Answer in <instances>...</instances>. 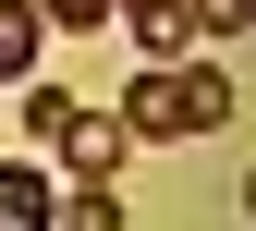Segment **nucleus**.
Segmentation results:
<instances>
[{
  "label": "nucleus",
  "instance_id": "10",
  "mask_svg": "<svg viewBox=\"0 0 256 231\" xmlns=\"http://www.w3.org/2000/svg\"><path fill=\"white\" fill-rule=\"evenodd\" d=\"M244 207H256V171H244Z\"/></svg>",
  "mask_w": 256,
  "mask_h": 231
},
{
  "label": "nucleus",
  "instance_id": "8",
  "mask_svg": "<svg viewBox=\"0 0 256 231\" xmlns=\"http://www.w3.org/2000/svg\"><path fill=\"white\" fill-rule=\"evenodd\" d=\"M61 122H74V97H61V85H24V158H37Z\"/></svg>",
  "mask_w": 256,
  "mask_h": 231
},
{
  "label": "nucleus",
  "instance_id": "2",
  "mask_svg": "<svg viewBox=\"0 0 256 231\" xmlns=\"http://www.w3.org/2000/svg\"><path fill=\"white\" fill-rule=\"evenodd\" d=\"M49 158H61V171H74V183H110L122 158H134V134H122L110 110H74V122H61V134H49Z\"/></svg>",
  "mask_w": 256,
  "mask_h": 231
},
{
  "label": "nucleus",
  "instance_id": "3",
  "mask_svg": "<svg viewBox=\"0 0 256 231\" xmlns=\"http://www.w3.org/2000/svg\"><path fill=\"white\" fill-rule=\"evenodd\" d=\"M49 207H61V183L37 158H0V231H49Z\"/></svg>",
  "mask_w": 256,
  "mask_h": 231
},
{
  "label": "nucleus",
  "instance_id": "9",
  "mask_svg": "<svg viewBox=\"0 0 256 231\" xmlns=\"http://www.w3.org/2000/svg\"><path fill=\"white\" fill-rule=\"evenodd\" d=\"M122 0H37V24H61V37H86V24H110Z\"/></svg>",
  "mask_w": 256,
  "mask_h": 231
},
{
  "label": "nucleus",
  "instance_id": "1",
  "mask_svg": "<svg viewBox=\"0 0 256 231\" xmlns=\"http://www.w3.org/2000/svg\"><path fill=\"white\" fill-rule=\"evenodd\" d=\"M122 134L134 146H171V134H208V122H232V61H146L134 97H122Z\"/></svg>",
  "mask_w": 256,
  "mask_h": 231
},
{
  "label": "nucleus",
  "instance_id": "7",
  "mask_svg": "<svg viewBox=\"0 0 256 231\" xmlns=\"http://www.w3.org/2000/svg\"><path fill=\"white\" fill-rule=\"evenodd\" d=\"M183 24H196V37H220V49H232L244 24H256V0H183Z\"/></svg>",
  "mask_w": 256,
  "mask_h": 231
},
{
  "label": "nucleus",
  "instance_id": "5",
  "mask_svg": "<svg viewBox=\"0 0 256 231\" xmlns=\"http://www.w3.org/2000/svg\"><path fill=\"white\" fill-rule=\"evenodd\" d=\"M122 12H134V49H146V61H183V37H196L183 0H122Z\"/></svg>",
  "mask_w": 256,
  "mask_h": 231
},
{
  "label": "nucleus",
  "instance_id": "4",
  "mask_svg": "<svg viewBox=\"0 0 256 231\" xmlns=\"http://www.w3.org/2000/svg\"><path fill=\"white\" fill-rule=\"evenodd\" d=\"M0 85H37V0H0Z\"/></svg>",
  "mask_w": 256,
  "mask_h": 231
},
{
  "label": "nucleus",
  "instance_id": "6",
  "mask_svg": "<svg viewBox=\"0 0 256 231\" xmlns=\"http://www.w3.org/2000/svg\"><path fill=\"white\" fill-rule=\"evenodd\" d=\"M49 231H122V207H110V183H74V195L49 207Z\"/></svg>",
  "mask_w": 256,
  "mask_h": 231
}]
</instances>
